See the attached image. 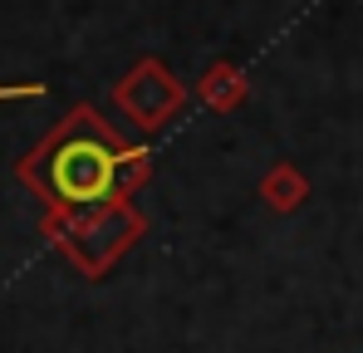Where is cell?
<instances>
[{"label":"cell","instance_id":"cell-5","mask_svg":"<svg viewBox=\"0 0 363 353\" xmlns=\"http://www.w3.org/2000/svg\"><path fill=\"white\" fill-rule=\"evenodd\" d=\"M255 196H260V201H265L275 216H295L304 201H309V176H304L295 162H275L270 172L260 176Z\"/></svg>","mask_w":363,"mask_h":353},{"label":"cell","instance_id":"cell-4","mask_svg":"<svg viewBox=\"0 0 363 353\" xmlns=\"http://www.w3.org/2000/svg\"><path fill=\"white\" fill-rule=\"evenodd\" d=\"M196 99H201V108H211V113H241L245 99H250V79H245L241 64L211 59V64L201 69V79H196Z\"/></svg>","mask_w":363,"mask_h":353},{"label":"cell","instance_id":"cell-2","mask_svg":"<svg viewBox=\"0 0 363 353\" xmlns=\"http://www.w3.org/2000/svg\"><path fill=\"white\" fill-rule=\"evenodd\" d=\"M40 235L84 280H104L123 255L147 235V216L133 201L94 206V211H45L40 216Z\"/></svg>","mask_w":363,"mask_h":353},{"label":"cell","instance_id":"cell-1","mask_svg":"<svg viewBox=\"0 0 363 353\" xmlns=\"http://www.w3.org/2000/svg\"><path fill=\"white\" fill-rule=\"evenodd\" d=\"M15 176L40 196L45 211H94L133 201V191L152 176V147L123 138L99 108L74 103L15 162Z\"/></svg>","mask_w":363,"mask_h":353},{"label":"cell","instance_id":"cell-3","mask_svg":"<svg viewBox=\"0 0 363 353\" xmlns=\"http://www.w3.org/2000/svg\"><path fill=\"white\" fill-rule=\"evenodd\" d=\"M113 108H118L138 133H162V128L186 108V84L172 74V64H162L157 55H143L118 84H113Z\"/></svg>","mask_w":363,"mask_h":353}]
</instances>
